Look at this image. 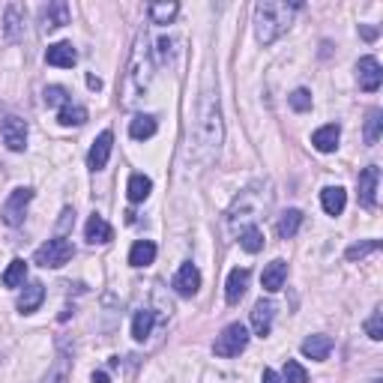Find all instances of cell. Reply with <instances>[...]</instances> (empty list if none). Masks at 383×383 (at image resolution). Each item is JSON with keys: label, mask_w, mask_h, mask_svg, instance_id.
<instances>
[{"label": "cell", "mask_w": 383, "mask_h": 383, "mask_svg": "<svg viewBox=\"0 0 383 383\" xmlns=\"http://www.w3.org/2000/svg\"><path fill=\"white\" fill-rule=\"evenodd\" d=\"M195 135H198V147L204 159H213L216 150L221 147V138H225V126H221V108H219V96L213 90H204L201 93V102H198V126H195Z\"/></svg>", "instance_id": "obj_1"}, {"label": "cell", "mask_w": 383, "mask_h": 383, "mask_svg": "<svg viewBox=\"0 0 383 383\" xmlns=\"http://www.w3.org/2000/svg\"><path fill=\"white\" fill-rule=\"evenodd\" d=\"M297 9H302V3H276V0H264V3L255 6V30L258 39L264 45L276 42V39L290 27V18H294Z\"/></svg>", "instance_id": "obj_2"}, {"label": "cell", "mask_w": 383, "mask_h": 383, "mask_svg": "<svg viewBox=\"0 0 383 383\" xmlns=\"http://www.w3.org/2000/svg\"><path fill=\"white\" fill-rule=\"evenodd\" d=\"M72 255H75L72 243H69L66 237H54V240H48V243H42V246L36 249L33 260H36L39 267H45V269H60L63 264L72 260Z\"/></svg>", "instance_id": "obj_3"}, {"label": "cell", "mask_w": 383, "mask_h": 383, "mask_svg": "<svg viewBox=\"0 0 383 383\" xmlns=\"http://www.w3.org/2000/svg\"><path fill=\"white\" fill-rule=\"evenodd\" d=\"M246 345H249V332H246V327H243V324H228L225 329H221V336L216 338L213 350H216V357L230 359V357H240V354H243Z\"/></svg>", "instance_id": "obj_4"}, {"label": "cell", "mask_w": 383, "mask_h": 383, "mask_svg": "<svg viewBox=\"0 0 383 383\" xmlns=\"http://www.w3.org/2000/svg\"><path fill=\"white\" fill-rule=\"evenodd\" d=\"M33 201V189H15L13 195L3 201V210H0V216L9 228H18L24 221V213H27V204Z\"/></svg>", "instance_id": "obj_5"}, {"label": "cell", "mask_w": 383, "mask_h": 383, "mask_svg": "<svg viewBox=\"0 0 383 383\" xmlns=\"http://www.w3.org/2000/svg\"><path fill=\"white\" fill-rule=\"evenodd\" d=\"M0 135H3V144L13 150V153H22V150L27 147V123L22 117H3Z\"/></svg>", "instance_id": "obj_6"}, {"label": "cell", "mask_w": 383, "mask_h": 383, "mask_svg": "<svg viewBox=\"0 0 383 383\" xmlns=\"http://www.w3.org/2000/svg\"><path fill=\"white\" fill-rule=\"evenodd\" d=\"M357 81H359V90L366 93H375L383 84V69L377 63V57H362L357 63Z\"/></svg>", "instance_id": "obj_7"}, {"label": "cell", "mask_w": 383, "mask_h": 383, "mask_svg": "<svg viewBox=\"0 0 383 383\" xmlns=\"http://www.w3.org/2000/svg\"><path fill=\"white\" fill-rule=\"evenodd\" d=\"M24 27H27V9L22 3H9L3 13V33L9 42H22Z\"/></svg>", "instance_id": "obj_8"}, {"label": "cell", "mask_w": 383, "mask_h": 383, "mask_svg": "<svg viewBox=\"0 0 383 383\" xmlns=\"http://www.w3.org/2000/svg\"><path fill=\"white\" fill-rule=\"evenodd\" d=\"M377 180H380V168L377 165H368L366 171L359 174L357 186H359V204L366 210H375L377 204Z\"/></svg>", "instance_id": "obj_9"}, {"label": "cell", "mask_w": 383, "mask_h": 383, "mask_svg": "<svg viewBox=\"0 0 383 383\" xmlns=\"http://www.w3.org/2000/svg\"><path fill=\"white\" fill-rule=\"evenodd\" d=\"M273 318H276V306L269 299H258L255 308H251V327H255V336L267 338L269 329H273Z\"/></svg>", "instance_id": "obj_10"}, {"label": "cell", "mask_w": 383, "mask_h": 383, "mask_svg": "<svg viewBox=\"0 0 383 383\" xmlns=\"http://www.w3.org/2000/svg\"><path fill=\"white\" fill-rule=\"evenodd\" d=\"M201 288V269L195 264H183L174 276V290L180 297H195Z\"/></svg>", "instance_id": "obj_11"}, {"label": "cell", "mask_w": 383, "mask_h": 383, "mask_svg": "<svg viewBox=\"0 0 383 383\" xmlns=\"http://www.w3.org/2000/svg\"><path fill=\"white\" fill-rule=\"evenodd\" d=\"M111 144H114V135L108 132H99V138L93 141V147H90V153H87V165L93 168V171H102L108 165V156H111Z\"/></svg>", "instance_id": "obj_12"}, {"label": "cell", "mask_w": 383, "mask_h": 383, "mask_svg": "<svg viewBox=\"0 0 383 383\" xmlns=\"http://www.w3.org/2000/svg\"><path fill=\"white\" fill-rule=\"evenodd\" d=\"M45 63L48 66H60V69H72L78 63V52L69 42H54L45 52Z\"/></svg>", "instance_id": "obj_13"}, {"label": "cell", "mask_w": 383, "mask_h": 383, "mask_svg": "<svg viewBox=\"0 0 383 383\" xmlns=\"http://www.w3.org/2000/svg\"><path fill=\"white\" fill-rule=\"evenodd\" d=\"M69 24V3L63 0H52L48 6H42V30L52 33V30Z\"/></svg>", "instance_id": "obj_14"}, {"label": "cell", "mask_w": 383, "mask_h": 383, "mask_svg": "<svg viewBox=\"0 0 383 383\" xmlns=\"http://www.w3.org/2000/svg\"><path fill=\"white\" fill-rule=\"evenodd\" d=\"M246 288H249V269L246 267L230 269L228 285H225V299L230 302V306H237V302L246 297Z\"/></svg>", "instance_id": "obj_15"}, {"label": "cell", "mask_w": 383, "mask_h": 383, "mask_svg": "<svg viewBox=\"0 0 383 383\" xmlns=\"http://www.w3.org/2000/svg\"><path fill=\"white\" fill-rule=\"evenodd\" d=\"M42 299H45V285L42 281H30L22 290V297H18V311H22V315H33V311L42 306Z\"/></svg>", "instance_id": "obj_16"}, {"label": "cell", "mask_w": 383, "mask_h": 383, "mask_svg": "<svg viewBox=\"0 0 383 383\" xmlns=\"http://www.w3.org/2000/svg\"><path fill=\"white\" fill-rule=\"evenodd\" d=\"M84 237H87V243H93V246H96V243H111V240H114V228H111L99 213H93V216L87 219Z\"/></svg>", "instance_id": "obj_17"}, {"label": "cell", "mask_w": 383, "mask_h": 383, "mask_svg": "<svg viewBox=\"0 0 383 383\" xmlns=\"http://www.w3.org/2000/svg\"><path fill=\"white\" fill-rule=\"evenodd\" d=\"M338 138H341V126L338 123H327L320 126L315 135H311V144H315L318 153H332L338 147Z\"/></svg>", "instance_id": "obj_18"}, {"label": "cell", "mask_w": 383, "mask_h": 383, "mask_svg": "<svg viewBox=\"0 0 383 383\" xmlns=\"http://www.w3.org/2000/svg\"><path fill=\"white\" fill-rule=\"evenodd\" d=\"M285 279H288V264L285 260H273V264H267L264 276H260V285H264L267 294H276L285 285Z\"/></svg>", "instance_id": "obj_19"}, {"label": "cell", "mask_w": 383, "mask_h": 383, "mask_svg": "<svg viewBox=\"0 0 383 383\" xmlns=\"http://www.w3.org/2000/svg\"><path fill=\"white\" fill-rule=\"evenodd\" d=\"M320 204H324L327 216H341L345 213V204H347V192L341 186H327L320 192Z\"/></svg>", "instance_id": "obj_20"}, {"label": "cell", "mask_w": 383, "mask_h": 383, "mask_svg": "<svg viewBox=\"0 0 383 383\" xmlns=\"http://www.w3.org/2000/svg\"><path fill=\"white\" fill-rule=\"evenodd\" d=\"M332 350V338L329 336H308L302 341V354L308 359H327Z\"/></svg>", "instance_id": "obj_21"}, {"label": "cell", "mask_w": 383, "mask_h": 383, "mask_svg": "<svg viewBox=\"0 0 383 383\" xmlns=\"http://www.w3.org/2000/svg\"><path fill=\"white\" fill-rule=\"evenodd\" d=\"M156 260V243H150V240H138L129 251V264L132 267H150Z\"/></svg>", "instance_id": "obj_22"}, {"label": "cell", "mask_w": 383, "mask_h": 383, "mask_svg": "<svg viewBox=\"0 0 383 383\" xmlns=\"http://www.w3.org/2000/svg\"><path fill=\"white\" fill-rule=\"evenodd\" d=\"M150 189H153V180L144 177V174H132L129 177V186H126V195L132 204H141V201L150 198Z\"/></svg>", "instance_id": "obj_23"}, {"label": "cell", "mask_w": 383, "mask_h": 383, "mask_svg": "<svg viewBox=\"0 0 383 383\" xmlns=\"http://www.w3.org/2000/svg\"><path fill=\"white\" fill-rule=\"evenodd\" d=\"M153 324H156V311L150 308H141L135 311V320H132V338L135 341H144L150 332H153Z\"/></svg>", "instance_id": "obj_24"}, {"label": "cell", "mask_w": 383, "mask_h": 383, "mask_svg": "<svg viewBox=\"0 0 383 383\" xmlns=\"http://www.w3.org/2000/svg\"><path fill=\"white\" fill-rule=\"evenodd\" d=\"M156 129H159L156 117L141 114V117H135L132 123H129V135H132L135 141H147V138H153V135H156Z\"/></svg>", "instance_id": "obj_25"}, {"label": "cell", "mask_w": 383, "mask_h": 383, "mask_svg": "<svg viewBox=\"0 0 383 383\" xmlns=\"http://www.w3.org/2000/svg\"><path fill=\"white\" fill-rule=\"evenodd\" d=\"M240 246H243L249 255H258L260 249H264V230H260L258 225H249L240 230Z\"/></svg>", "instance_id": "obj_26"}, {"label": "cell", "mask_w": 383, "mask_h": 383, "mask_svg": "<svg viewBox=\"0 0 383 383\" xmlns=\"http://www.w3.org/2000/svg\"><path fill=\"white\" fill-rule=\"evenodd\" d=\"M299 225H302V213H299V210H288V213H281L276 230H279L281 240H290V237H297Z\"/></svg>", "instance_id": "obj_27"}, {"label": "cell", "mask_w": 383, "mask_h": 383, "mask_svg": "<svg viewBox=\"0 0 383 383\" xmlns=\"http://www.w3.org/2000/svg\"><path fill=\"white\" fill-rule=\"evenodd\" d=\"M57 120H60V126H81V123H87V108L66 102L63 108H60Z\"/></svg>", "instance_id": "obj_28"}, {"label": "cell", "mask_w": 383, "mask_h": 383, "mask_svg": "<svg viewBox=\"0 0 383 383\" xmlns=\"http://www.w3.org/2000/svg\"><path fill=\"white\" fill-rule=\"evenodd\" d=\"M24 279H27V264H24L22 258H15L13 264L6 267V273H3V285L6 288H22Z\"/></svg>", "instance_id": "obj_29"}, {"label": "cell", "mask_w": 383, "mask_h": 383, "mask_svg": "<svg viewBox=\"0 0 383 383\" xmlns=\"http://www.w3.org/2000/svg\"><path fill=\"white\" fill-rule=\"evenodd\" d=\"M45 383H69V357L66 354H57L54 366L48 368Z\"/></svg>", "instance_id": "obj_30"}, {"label": "cell", "mask_w": 383, "mask_h": 383, "mask_svg": "<svg viewBox=\"0 0 383 383\" xmlns=\"http://www.w3.org/2000/svg\"><path fill=\"white\" fill-rule=\"evenodd\" d=\"M380 126H383V111L371 108L368 120H366V144H377V141H380Z\"/></svg>", "instance_id": "obj_31"}, {"label": "cell", "mask_w": 383, "mask_h": 383, "mask_svg": "<svg viewBox=\"0 0 383 383\" xmlns=\"http://www.w3.org/2000/svg\"><path fill=\"white\" fill-rule=\"evenodd\" d=\"M177 13H180L177 3H150V18H153V24H168Z\"/></svg>", "instance_id": "obj_32"}, {"label": "cell", "mask_w": 383, "mask_h": 383, "mask_svg": "<svg viewBox=\"0 0 383 383\" xmlns=\"http://www.w3.org/2000/svg\"><path fill=\"white\" fill-rule=\"evenodd\" d=\"M380 249V240H366V243H354L347 249V260H362V258H368L371 251H377Z\"/></svg>", "instance_id": "obj_33"}, {"label": "cell", "mask_w": 383, "mask_h": 383, "mask_svg": "<svg viewBox=\"0 0 383 383\" xmlns=\"http://www.w3.org/2000/svg\"><path fill=\"white\" fill-rule=\"evenodd\" d=\"M285 383H308L306 368H302L297 359H288L285 362Z\"/></svg>", "instance_id": "obj_34"}, {"label": "cell", "mask_w": 383, "mask_h": 383, "mask_svg": "<svg viewBox=\"0 0 383 383\" xmlns=\"http://www.w3.org/2000/svg\"><path fill=\"white\" fill-rule=\"evenodd\" d=\"M366 332H368L371 341H380L383 338V311H380V306L371 311V318H368V324H366Z\"/></svg>", "instance_id": "obj_35"}, {"label": "cell", "mask_w": 383, "mask_h": 383, "mask_svg": "<svg viewBox=\"0 0 383 383\" xmlns=\"http://www.w3.org/2000/svg\"><path fill=\"white\" fill-rule=\"evenodd\" d=\"M69 102V93H66V87H60V84H52V87H45V105H60L63 108Z\"/></svg>", "instance_id": "obj_36"}, {"label": "cell", "mask_w": 383, "mask_h": 383, "mask_svg": "<svg viewBox=\"0 0 383 383\" xmlns=\"http://www.w3.org/2000/svg\"><path fill=\"white\" fill-rule=\"evenodd\" d=\"M290 108L294 111H308L311 108V93L308 90H294V93H290Z\"/></svg>", "instance_id": "obj_37"}, {"label": "cell", "mask_w": 383, "mask_h": 383, "mask_svg": "<svg viewBox=\"0 0 383 383\" xmlns=\"http://www.w3.org/2000/svg\"><path fill=\"white\" fill-rule=\"evenodd\" d=\"M359 33H362V39H368V42H375V39H377V27L359 24Z\"/></svg>", "instance_id": "obj_38"}, {"label": "cell", "mask_w": 383, "mask_h": 383, "mask_svg": "<svg viewBox=\"0 0 383 383\" xmlns=\"http://www.w3.org/2000/svg\"><path fill=\"white\" fill-rule=\"evenodd\" d=\"M260 383H281V377L276 375L273 368H267V371H264V380H260Z\"/></svg>", "instance_id": "obj_39"}, {"label": "cell", "mask_w": 383, "mask_h": 383, "mask_svg": "<svg viewBox=\"0 0 383 383\" xmlns=\"http://www.w3.org/2000/svg\"><path fill=\"white\" fill-rule=\"evenodd\" d=\"M87 87H90V90H102V78H96V75H87Z\"/></svg>", "instance_id": "obj_40"}, {"label": "cell", "mask_w": 383, "mask_h": 383, "mask_svg": "<svg viewBox=\"0 0 383 383\" xmlns=\"http://www.w3.org/2000/svg\"><path fill=\"white\" fill-rule=\"evenodd\" d=\"M93 383H111V377L105 375V371H93Z\"/></svg>", "instance_id": "obj_41"}]
</instances>
